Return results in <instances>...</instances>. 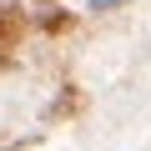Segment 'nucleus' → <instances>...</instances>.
I'll list each match as a JSON object with an SVG mask.
<instances>
[{
  "mask_svg": "<svg viewBox=\"0 0 151 151\" xmlns=\"http://www.w3.org/2000/svg\"><path fill=\"white\" fill-rule=\"evenodd\" d=\"M5 45H10V15L0 10V50H5Z\"/></svg>",
  "mask_w": 151,
  "mask_h": 151,
  "instance_id": "f257e3e1",
  "label": "nucleus"
}]
</instances>
